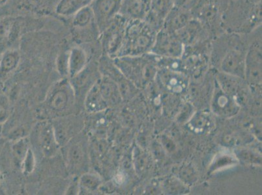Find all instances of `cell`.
Returning <instances> with one entry per match:
<instances>
[{
  "label": "cell",
  "instance_id": "obj_14",
  "mask_svg": "<svg viewBox=\"0 0 262 195\" xmlns=\"http://www.w3.org/2000/svg\"><path fill=\"white\" fill-rule=\"evenodd\" d=\"M42 147L47 155L53 154L56 149L53 131L50 127L45 128L42 132Z\"/></svg>",
  "mask_w": 262,
  "mask_h": 195
},
{
  "label": "cell",
  "instance_id": "obj_13",
  "mask_svg": "<svg viewBox=\"0 0 262 195\" xmlns=\"http://www.w3.org/2000/svg\"><path fill=\"white\" fill-rule=\"evenodd\" d=\"M72 25L76 29L79 30L86 29L92 25H96L94 14L90 6L81 9L73 16Z\"/></svg>",
  "mask_w": 262,
  "mask_h": 195
},
{
  "label": "cell",
  "instance_id": "obj_22",
  "mask_svg": "<svg viewBox=\"0 0 262 195\" xmlns=\"http://www.w3.org/2000/svg\"><path fill=\"white\" fill-rule=\"evenodd\" d=\"M143 2H146L147 4H149L150 0H142Z\"/></svg>",
  "mask_w": 262,
  "mask_h": 195
},
{
  "label": "cell",
  "instance_id": "obj_20",
  "mask_svg": "<svg viewBox=\"0 0 262 195\" xmlns=\"http://www.w3.org/2000/svg\"><path fill=\"white\" fill-rule=\"evenodd\" d=\"M14 151L15 152L16 156L20 158H21V156H23L24 152L27 153L26 150L25 149V146H23V143H21V142L15 145Z\"/></svg>",
  "mask_w": 262,
  "mask_h": 195
},
{
  "label": "cell",
  "instance_id": "obj_5",
  "mask_svg": "<svg viewBox=\"0 0 262 195\" xmlns=\"http://www.w3.org/2000/svg\"><path fill=\"white\" fill-rule=\"evenodd\" d=\"M176 35L184 47L195 46L213 39L203 23L194 18L176 32Z\"/></svg>",
  "mask_w": 262,
  "mask_h": 195
},
{
  "label": "cell",
  "instance_id": "obj_7",
  "mask_svg": "<svg viewBox=\"0 0 262 195\" xmlns=\"http://www.w3.org/2000/svg\"><path fill=\"white\" fill-rule=\"evenodd\" d=\"M192 18L191 11L174 6L164 19L162 28L169 32L176 33L184 27Z\"/></svg>",
  "mask_w": 262,
  "mask_h": 195
},
{
  "label": "cell",
  "instance_id": "obj_19",
  "mask_svg": "<svg viewBox=\"0 0 262 195\" xmlns=\"http://www.w3.org/2000/svg\"><path fill=\"white\" fill-rule=\"evenodd\" d=\"M97 91H98V90L95 89L94 91L90 93L89 97L90 108H91L92 105H95V108L98 106L100 109L101 107L99 104H102V99L99 93H97ZM95 108L94 109H95Z\"/></svg>",
  "mask_w": 262,
  "mask_h": 195
},
{
  "label": "cell",
  "instance_id": "obj_12",
  "mask_svg": "<svg viewBox=\"0 0 262 195\" xmlns=\"http://www.w3.org/2000/svg\"><path fill=\"white\" fill-rule=\"evenodd\" d=\"M17 19L6 17L0 20V43L8 41L12 37H15L19 32Z\"/></svg>",
  "mask_w": 262,
  "mask_h": 195
},
{
  "label": "cell",
  "instance_id": "obj_3",
  "mask_svg": "<svg viewBox=\"0 0 262 195\" xmlns=\"http://www.w3.org/2000/svg\"><path fill=\"white\" fill-rule=\"evenodd\" d=\"M185 47L176 33L162 28L157 32L151 52L165 58L175 59L182 56Z\"/></svg>",
  "mask_w": 262,
  "mask_h": 195
},
{
  "label": "cell",
  "instance_id": "obj_10",
  "mask_svg": "<svg viewBox=\"0 0 262 195\" xmlns=\"http://www.w3.org/2000/svg\"><path fill=\"white\" fill-rule=\"evenodd\" d=\"M93 0H59L55 11L57 15L63 17L73 16L78 11L89 6Z\"/></svg>",
  "mask_w": 262,
  "mask_h": 195
},
{
  "label": "cell",
  "instance_id": "obj_18",
  "mask_svg": "<svg viewBox=\"0 0 262 195\" xmlns=\"http://www.w3.org/2000/svg\"><path fill=\"white\" fill-rule=\"evenodd\" d=\"M199 0H174V6L191 11Z\"/></svg>",
  "mask_w": 262,
  "mask_h": 195
},
{
  "label": "cell",
  "instance_id": "obj_21",
  "mask_svg": "<svg viewBox=\"0 0 262 195\" xmlns=\"http://www.w3.org/2000/svg\"><path fill=\"white\" fill-rule=\"evenodd\" d=\"M9 0H0V7H2L5 6L7 3H8Z\"/></svg>",
  "mask_w": 262,
  "mask_h": 195
},
{
  "label": "cell",
  "instance_id": "obj_17",
  "mask_svg": "<svg viewBox=\"0 0 262 195\" xmlns=\"http://www.w3.org/2000/svg\"><path fill=\"white\" fill-rule=\"evenodd\" d=\"M99 180L94 176L88 175L83 177L82 184L85 188L95 189L99 185Z\"/></svg>",
  "mask_w": 262,
  "mask_h": 195
},
{
  "label": "cell",
  "instance_id": "obj_9",
  "mask_svg": "<svg viewBox=\"0 0 262 195\" xmlns=\"http://www.w3.org/2000/svg\"><path fill=\"white\" fill-rule=\"evenodd\" d=\"M87 60V54L82 47L71 49L68 56V73L71 77H75L84 70Z\"/></svg>",
  "mask_w": 262,
  "mask_h": 195
},
{
  "label": "cell",
  "instance_id": "obj_15",
  "mask_svg": "<svg viewBox=\"0 0 262 195\" xmlns=\"http://www.w3.org/2000/svg\"><path fill=\"white\" fill-rule=\"evenodd\" d=\"M68 103V94L63 90H58L52 95L51 104L55 109H62Z\"/></svg>",
  "mask_w": 262,
  "mask_h": 195
},
{
  "label": "cell",
  "instance_id": "obj_4",
  "mask_svg": "<svg viewBox=\"0 0 262 195\" xmlns=\"http://www.w3.org/2000/svg\"><path fill=\"white\" fill-rule=\"evenodd\" d=\"M122 0H93L90 5L99 35L119 15Z\"/></svg>",
  "mask_w": 262,
  "mask_h": 195
},
{
  "label": "cell",
  "instance_id": "obj_8",
  "mask_svg": "<svg viewBox=\"0 0 262 195\" xmlns=\"http://www.w3.org/2000/svg\"><path fill=\"white\" fill-rule=\"evenodd\" d=\"M149 4L142 0H122L119 15L127 20H144Z\"/></svg>",
  "mask_w": 262,
  "mask_h": 195
},
{
  "label": "cell",
  "instance_id": "obj_1",
  "mask_svg": "<svg viewBox=\"0 0 262 195\" xmlns=\"http://www.w3.org/2000/svg\"><path fill=\"white\" fill-rule=\"evenodd\" d=\"M157 33L144 20H127L120 56H139L151 51Z\"/></svg>",
  "mask_w": 262,
  "mask_h": 195
},
{
  "label": "cell",
  "instance_id": "obj_6",
  "mask_svg": "<svg viewBox=\"0 0 262 195\" xmlns=\"http://www.w3.org/2000/svg\"><path fill=\"white\" fill-rule=\"evenodd\" d=\"M173 7L174 0H150L148 11L144 20L158 32Z\"/></svg>",
  "mask_w": 262,
  "mask_h": 195
},
{
  "label": "cell",
  "instance_id": "obj_11",
  "mask_svg": "<svg viewBox=\"0 0 262 195\" xmlns=\"http://www.w3.org/2000/svg\"><path fill=\"white\" fill-rule=\"evenodd\" d=\"M20 61V54L16 50H9L5 52L0 60V80H3L7 76L15 70Z\"/></svg>",
  "mask_w": 262,
  "mask_h": 195
},
{
  "label": "cell",
  "instance_id": "obj_2",
  "mask_svg": "<svg viewBox=\"0 0 262 195\" xmlns=\"http://www.w3.org/2000/svg\"><path fill=\"white\" fill-rule=\"evenodd\" d=\"M127 23V20L118 15L99 35L104 48L109 55H120L125 40Z\"/></svg>",
  "mask_w": 262,
  "mask_h": 195
},
{
  "label": "cell",
  "instance_id": "obj_16",
  "mask_svg": "<svg viewBox=\"0 0 262 195\" xmlns=\"http://www.w3.org/2000/svg\"><path fill=\"white\" fill-rule=\"evenodd\" d=\"M9 115V103L8 99L0 96V123L6 120Z\"/></svg>",
  "mask_w": 262,
  "mask_h": 195
}]
</instances>
